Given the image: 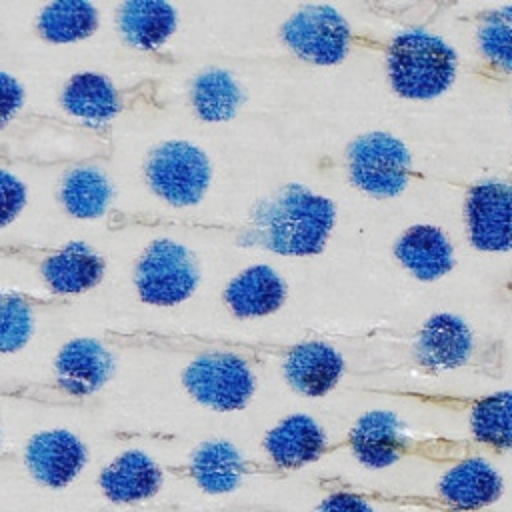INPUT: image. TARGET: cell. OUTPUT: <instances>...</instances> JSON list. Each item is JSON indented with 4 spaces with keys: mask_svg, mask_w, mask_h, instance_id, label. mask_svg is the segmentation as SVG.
I'll return each mask as SVG.
<instances>
[{
    "mask_svg": "<svg viewBox=\"0 0 512 512\" xmlns=\"http://www.w3.org/2000/svg\"><path fill=\"white\" fill-rule=\"evenodd\" d=\"M104 340L114 346H150L164 350H184V352H214L228 350L244 356H274L282 358L290 344L280 342H242L232 338H210L200 334H174V332H156V330H106Z\"/></svg>",
    "mask_w": 512,
    "mask_h": 512,
    "instance_id": "19",
    "label": "cell"
},
{
    "mask_svg": "<svg viewBox=\"0 0 512 512\" xmlns=\"http://www.w3.org/2000/svg\"><path fill=\"white\" fill-rule=\"evenodd\" d=\"M338 448H348L366 468H388L402 458L456 464L464 458L478 456L480 452L472 438L410 436L402 430L400 418L390 410H372L362 414L340 442L330 444V452Z\"/></svg>",
    "mask_w": 512,
    "mask_h": 512,
    "instance_id": "2",
    "label": "cell"
},
{
    "mask_svg": "<svg viewBox=\"0 0 512 512\" xmlns=\"http://www.w3.org/2000/svg\"><path fill=\"white\" fill-rule=\"evenodd\" d=\"M100 26L94 4L84 0H58L46 4L36 20V32L50 44H72L90 38Z\"/></svg>",
    "mask_w": 512,
    "mask_h": 512,
    "instance_id": "28",
    "label": "cell"
},
{
    "mask_svg": "<svg viewBox=\"0 0 512 512\" xmlns=\"http://www.w3.org/2000/svg\"><path fill=\"white\" fill-rule=\"evenodd\" d=\"M344 358L340 352L322 340H304L290 344L282 356V372L286 384L308 398H322L330 394L342 374Z\"/></svg>",
    "mask_w": 512,
    "mask_h": 512,
    "instance_id": "16",
    "label": "cell"
},
{
    "mask_svg": "<svg viewBox=\"0 0 512 512\" xmlns=\"http://www.w3.org/2000/svg\"><path fill=\"white\" fill-rule=\"evenodd\" d=\"M280 40L298 60L312 66L340 64L358 42L348 20L328 4H306L280 26Z\"/></svg>",
    "mask_w": 512,
    "mask_h": 512,
    "instance_id": "8",
    "label": "cell"
},
{
    "mask_svg": "<svg viewBox=\"0 0 512 512\" xmlns=\"http://www.w3.org/2000/svg\"><path fill=\"white\" fill-rule=\"evenodd\" d=\"M24 206H26L24 182L16 174L0 168V228H6L8 224H12L20 216Z\"/></svg>",
    "mask_w": 512,
    "mask_h": 512,
    "instance_id": "30",
    "label": "cell"
},
{
    "mask_svg": "<svg viewBox=\"0 0 512 512\" xmlns=\"http://www.w3.org/2000/svg\"><path fill=\"white\" fill-rule=\"evenodd\" d=\"M288 298L284 278L268 264H254L238 272L222 290L226 310L238 318H264L278 312Z\"/></svg>",
    "mask_w": 512,
    "mask_h": 512,
    "instance_id": "20",
    "label": "cell"
},
{
    "mask_svg": "<svg viewBox=\"0 0 512 512\" xmlns=\"http://www.w3.org/2000/svg\"><path fill=\"white\" fill-rule=\"evenodd\" d=\"M464 228L470 246L480 252L512 250V184L478 182L464 198Z\"/></svg>",
    "mask_w": 512,
    "mask_h": 512,
    "instance_id": "12",
    "label": "cell"
},
{
    "mask_svg": "<svg viewBox=\"0 0 512 512\" xmlns=\"http://www.w3.org/2000/svg\"><path fill=\"white\" fill-rule=\"evenodd\" d=\"M24 106V88L8 72H0V130L16 118Z\"/></svg>",
    "mask_w": 512,
    "mask_h": 512,
    "instance_id": "32",
    "label": "cell"
},
{
    "mask_svg": "<svg viewBox=\"0 0 512 512\" xmlns=\"http://www.w3.org/2000/svg\"><path fill=\"white\" fill-rule=\"evenodd\" d=\"M190 478L208 494H226L240 486L244 476H284L270 462L246 460L238 448L226 440L200 444L188 464Z\"/></svg>",
    "mask_w": 512,
    "mask_h": 512,
    "instance_id": "14",
    "label": "cell"
},
{
    "mask_svg": "<svg viewBox=\"0 0 512 512\" xmlns=\"http://www.w3.org/2000/svg\"><path fill=\"white\" fill-rule=\"evenodd\" d=\"M114 188L108 176L94 166H78L64 174L58 198L66 214L78 220H96L108 212Z\"/></svg>",
    "mask_w": 512,
    "mask_h": 512,
    "instance_id": "27",
    "label": "cell"
},
{
    "mask_svg": "<svg viewBox=\"0 0 512 512\" xmlns=\"http://www.w3.org/2000/svg\"><path fill=\"white\" fill-rule=\"evenodd\" d=\"M478 352L476 336L470 326L456 314H432L414 334L412 362L424 374H444L460 368H474L490 374L488 364Z\"/></svg>",
    "mask_w": 512,
    "mask_h": 512,
    "instance_id": "9",
    "label": "cell"
},
{
    "mask_svg": "<svg viewBox=\"0 0 512 512\" xmlns=\"http://www.w3.org/2000/svg\"><path fill=\"white\" fill-rule=\"evenodd\" d=\"M262 450L268 462L286 474L330 454V442L324 428L312 416L298 412L282 418L266 432Z\"/></svg>",
    "mask_w": 512,
    "mask_h": 512,
    "instance_id": "13",
    "label": "cell"
},
{
    "mask_svg": "<svg viewBox=\"0 0 512 512\" xmlns=\"http://www.w3.org/2000/svg\"><path fill=\"white\" fill-rule=\"evenodd\" d=\"M186 392L216 412H236L250 404L256 392V374L244 354L214 350L198 354L182 372Z\"/></svg>",
    "mask_w": 512,
    "mask_h": 512,
    "instance_id": "7",
    "label": "cell"
},
{
    "mask_svg": "<svg viewBox=\"0 0 512 512\" xmlns=\"http://www.w3.org/2000/svg\"><path fill=\"white\" fill-rule=\"evenodd\" d=\"M504 494V480L498 470L480 456L452 464L436 484V496L452 512H482Z\"/></svg>",
    "mask_w": 512,
    "mask_h": 512,
    "instance_id": "15",
    "label": "cell"
},
{
    "mask_svg": "<svg viewBox=\"0 0 512 512\" xmlns=\"http://www.w3.org/2000/svg\"><path fill=\"white\" fill-rule=\"evenodd\" d=\"M190 108L202 122H228L244 104V88L224 68L210 66L198 72L190 84Z\"/></svg>",
    "mask_w": 512,
    "mask_h": 512,
    "instance_id": "25",
    "label": "cell"
},
{
    "mask_svg": "<svg viewBox=\"0 0 512 512\" xmlns=\"http://www.w3.org/2000/svg\"><path fill=\"white\" fill-rule=\"evenodd\" d=\"M200 282V266L190 248L172 240H152L136 260L134 286L144 304L170 308L188 300Z\"/></svg>",
    "mask_w": 512,
    "mask_h": 512,
    "instance_id": "6",
    "label": "cell"
},
{
    "mask_svg": "<svg viewBox=\"0 0 512 512\" xmlns=\"http://www.w3.org/2000/svg\"><path fill=\"white\" fill-rule=\"evenodd\" d=\"M346 174L354 188L372 198H394L412 178V154L384 130L356 136L346 148Z\"/></svg>",
    "mask_w": 512,
    "mask_h": 512,
    "instance_id": "5",
    "label": "cell"
},
{
    "mask_svg": "<svg viewBox=\"0 0 512 512\" xmlns=\"http://www.w3.org/2000/svg\"><path fill=\"white\" fill-rule=\"evenodd\" d=\"M56 384L64 394L84 398L100 390L114 372V356L96 338L66 342L54 362Z\"/></svg>",
    "mask_w": 512,
    "mask_h": 512,
    "instance_id": "18",
    "label": "cell"
},
{
    "mask_svg": "<svg viewBox=\"0 0 512 512\" xmlns=\"http://www.w3.org/2000/svg\"><path fill=\"white\" fill-rule=\"evenodd\" d=\"M86 462L84 444L68 430H44L26 446V466L46 486H66Z\"/></svg>",
    "mask_w": 512,
    "mask_h": 512,
    "instance_id": "21",
    "label": "cell"
},
{
    "mask_svg": "<svg viewBox=\"0 0 512 512\" xmlns=\"http://www.w3.org/2000/svg\"><path fill=\"white\" fill-rule=\"evenodd\" d=\"M476 30V64L472 74L482 82L512 78V4L482 8L470 14Z\"/></svg>",
    "mask_w": 512,
    "mask_h": 512,
    "instance_id": "17",
    "label": "cell"
},
{
    "mask_svg": "<svg viewBox=\"0 0 512 512\" xmlns=\"http://www.w3.org/2000/svg\"><path fill=\"white\" fill-rule=\"evenodd\" d=\"M320 486L330 492L326 494V498H322L318 502V506L312 512H374L370 502L352 494L342 484H338V488H336V486L320 482Z\"/></svg>",
    "mask_w": 512,
    "mask_h": 512,
    "instance_id": "31",
    "label": "cell"
},
{
    "mask_svg": "<svg viewBox=\"0 0 512 512\" xmlns=\"http://www.w3.org/2000/svg\"><path fill=\"white\" fill-rule=\"evenodd\" d=\"M0 256L24 258L38 264L40 276L52 296L66 298L96 288L104 276V258L86 242L74 240L58 248H0Z\"/></svg>",
    "mask_w": 512,
    "mask_h": 512,
    "instance_id": "10",
    "label": "cell"
},
{
    "mask_svg": "<svg viewBox=\"0 0 512 512\" xmlns=\"http://www.w3.org/2000/svg\"><path fill=\"white\" fill-rule=\"evenodd\" d=\"M128 90L118 88L108 76L78 72L68 78L60 94L66 114L88 122H108L128 108Z\"/></svg>",
    "mask_w": 512,
    "mask_h": 512,
    "instance_id": "23",
    "label": "cell"
},
{
    "mask_svg": "<svg viewBox=\"0 0 512 512\" xmlns=\"http://www.w3.org/2000/svg\"><path fill=\"white\" fill-rule=\"evenodd\" d=\"M160 482L158 464L140 450L124 452L100 474V486L112 502L146 500L158 492Z\"/></svg>",
    "mask_w": 512,
    "mask_h": 512,
    "instance_id": "26",
    "label": "cell"
},
{
    "mask_svg": "<svg viewBox=\"0 0 512 512\" xmlns=\"http://www.w3.org/2000/svg\"><path fill=\"white\" fill-rule=\"evenodd\" d=\"M336 226V204L304 184H284L254 204L242 240L280 256L320 254Z\"/></svg>",
    "mask_w": 512,
    "mask_h": 512,
    "instance_id": "1",
    "label": "cell"
},
{
    "mask_svg": "<svg viewBox=\"0 0 512 512\" xmlns=\"http://www.w3.org/2000/svg\"><path fill=\"white\" fill-rule=\"evenodd\" d=\"M118 32L138 52H156L176 32L178 12L162 0H128L118 6Z\"/></svg>",
    "mask_w": 512,
    "mask_h": 512,
    "instance_id": "24",
    "label": "cell"
},
{
    "mask_svg": "<svg viewBox=\"0 0 512 512\" xmlns=\"http://www.w3.org/2000/svg\"><path fill=\"white\" fill-rule=\"evenodd\" d=\"M386 80L404 100H434L454 82L458 56L440 36L410 28L380 44Z\"/></svg>",
    "mask_w": 512,
    "mask_h": 512,
    "instance_id": "3",
    "label": "cell"
},
{
    "mask_svg": "<svg viewBox=\"0 0 512 512\" xmlns=\"http://www.w3.org/2000/svg\"><path fill=\"white\" fill-rule=\"evenodd\" d=\"M68 304L66 298H40L26 292L0 290V354H14L34 332V312Z\"/></svg>",
    "mask_w": 512,
    "mask_h": 512,
    "instance_id": "29",
    "label": "cell"
},
{
    "mask_svg": "<svg viewBox=\"0 0 512 512\" xmlns=\"http://www.w3.org/2000/svg\"><path fill=\"white\" fill-rule=\"evenodd\" d=\"M394 256L400 266L422 282L444 278L454 268V248L440 226L412 224L394 244Z\"/></svg>",
    "mask_w": 512,
    "mask_h": 512,
    "instance_id": "22",
    "label": "cell"
},
{
    "mask_svg": "<svg viewBox=\"0 0 512 512\" xmlns=\"http://www.w3.org/2000/svg\"><path fill=\"white\" fill-rule=\"evenodd\" d=\"M386 394L414 398L418 402L444 408H466L470 434L480 450L492 454L512 452V390H498L482 396H448L398 390H388Z\"/></svg>",
    "mask_w": 512,
    "mask_h": 512,
    "instance_id": "11",
    "label": "cell"
},
{
    "mask_svg": "<svg viewBox=\"0 0 512 512\" xmlns=\"http://www.w3.org/2000/svg\"><path fill=\"white\" fill-rule=\"evenodd\" d=\"M144 178L154 196L174 208H188L200 204L206 196L212 164L194 142L166 140L148 152Z\"/></svg>",
    "mask_w": 512,
    "mask_h": 512,
    "instance_id": "4",
    "label": "cell"
}]
</instances>
